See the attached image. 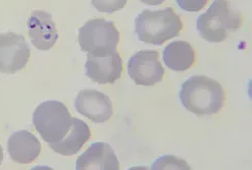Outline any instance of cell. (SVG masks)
I'll return each mask as SVG.
<instances>
[{"label": "cell", "mask_w": 252, "mask_h": 170, "mask_svg": "<svg viewBox=\"0 0 252 170\" xmlns=\"http://www.w3.org/2000/svg\"><path fill=\"white\" fill-rule=\"evenodd\" d=\"M180 100L196 116H211L223 107L226 93L221 85L205 76H193L181 87Z\"/></svg>", "instance_id": "6da1fadb"}, {"label": "cell", "mask_w": 252, "mask_h": 170, "mask_svg": "<svg viewBox=\"0 0 252 170\" xmlns=\"http://www.w3.org/2000/svg\"><path fill=\"white\" fill-rule=\"evenodd\" d=\"M182 29L183 24L172 7L143 10L135 20V33L145 44L160 46L165 41L178 37Z\"/></svg>", "instance_id": "7a4b0ae2"}, {"label": "cell", "mask_w": 252, "mask_h": 170, "mask_svg": "<svg viewBox=\"0 0 252 170\" xmlns=\"http://www.w3.org/2000/svg\"><path fill=\"white\" fill-rule=\"evenodd\" d=\"M242 17L228 0H214L212 5L196 22L200 36L211 43H220L228 38L229 31L240 29Z\"/></svg>", "instance_id": "3957f363"}, {"label": "cell", "mask_w": 252, "mask_h": 170, "mask_svg": "<svg viewBox=\"0 0 252 170\" xmlns=\"http://www.w3.org/2000/svg\"><path fill=\"white\" fill-rule=\"evenodd\" d=\"M33 123L46 143L63 140L72 127V115L67 107L59 101L42 102L34 111Z\"/></svg>", "instance_id": "277c9868"}, {"label": "cell", "mask_w": 252, "mask_h": 170, "mask_svg": "<svg viewBox=\"0 0 252 170\" xmlns=\"http://www.w3.org/2000/svg\"><path fill=\"white\" fill-rule=\"evenodd\" d=\"M120 33L114 22L94 19L79 29V44L82 51L94 55L117 51Z\"/></svg>", "instance_id": "5b68a950"}, {"label": "cell", "mask_w": 252, "mask_h": 170, "mask_svg": "<svg viewBox=\"0 0 252 170\" xmlns=\"http://www.w3.org/2000/svg\"><path fill=\"white\" fill-rule=\"evenodd\" d=\"M128 72L137 85L150 87L160 83L164 76V68L159 61V52L141 50L135 53L129 60Z\"/></svg>", "instance_id": "8992f818"}, {"label": "cell", "mask_w": 252, "mask_h": 170, "mask_svg": "<svg viewBox=\"0 0 252 170\" xmlns=\"http://www.w3.org/2000/svg\"><path fill=\"white\" fill-rule=\"evenodd\" d=\"M30 58V48L22 35L0 34V73L13 75L23 69Z\"/></svg>", "instance_id": "52a82bcc"}, {"label": "cell", "mask_w": 252, "mask_h": 170, "mask_svg": "<svg viewBox=\"0 0 252 170\" xmlns=\"http://www.w3.org/2000/svg\"><path fill=\"white\" fill-rule=\"evenodd\" d=\"M85 68L91 81L99 85L114 84L122 76L123 61L118 51L98 55L87 53Z\"/></svg>", "instance_id": "ba28073f"}, {"label": "cell", "mask_w": 252, "mask_h": 170, "mask_svg": "<svg viewBox=\"0 0 252 170\" xmlns=\"http://www.w3.org/2000/svg\"><path fill=\"white\" fill-rule=\"evenodd\" d=\"M75 108L81 115L94 123H104L113 116V103L109 97L96 90H83L75 100Z\"/></svg>", "instance_id": "9c48e42d"}, {"label": "cell", "mask_w": 252, "mask_h": 170, "mask_svg": "<svg viewBox=\"0 0 252 170\" xmlns=\"http://www.w3.org/2000/svg\"><path fill=\"white\" fill-rule=\"evenodd\" d=\"M27 27L31 42L37 49L46 51L57 43L59 33L49 12L44 10L32 12Z\"/></svg>", "instance_id": "30bf717a"}, {"label": "cell", "mask_w": 252, "mask_h": 170, "mask_svg": "<svg viewBox=\"0 0 252 170\" xmlns=\"http://www.w3.org/2000/svg\"><path fill=\"white\" fill-rule=\"evenodd\" d=\"M77 170H119L120 162L108 144L94 143L77 159Z\"/></svg>", "instance_id": "8fae6325"}, {"label": "cell", "mask_w": 252, "mask_h": 170, "mask_svg": "<svg viewBox=\"0 0 252 170\" xmlns=\"http://www.w3.org/2000/svg\"><path fill=\"white\" fill-rule=\"evenodd\" d=\"M7 151L10 158L20 164L35 161L41 153V143L31 132L25 130L13 133L7 141Z\"/></svg>", "instance_id": "7c38bea8"}, {"label": "cell", "mask_w": 252, "mask_h": 170, "mask_svg": "<svg viewBox=\"0 0 252 170\" xmlns=\"http://www.w3.org/2000/svg\"><path fill=\"white\" fill-rule=\"evenodd\" d=\"M90 137L89 126L83 120L72 117V127L66 136L58 143L48 145L55 153L63 156H72L82 149Z\"/></svg>", "instance_id": "4fadbf2b"}, {"label": "cell", "mask_w": 252, "mask_h": 170, "mask_svg": "<svg viewBox=\"0 0 252 170\" xmlns=\"http://www.w3.org/2000/svg\"><path fill=\"white\" fill-rule=\"evenodd\" d=\"M165 65L175 72H185L195 62V50L185 41H174L163 49Z\"/></svg>", "instance_id": "5bb4252c"}, {"label": "cell", "mask_w": 252, "mask_h": 170, "mask_svg": "<svg viewBox=\"0 0 252 170\" xmlns=\"http://www.w3.org/2000/svg\"><path fill=\"white\" fill-rule=\"evenodd\" d=\"M152 170L161 169H191V166L187 164L185 160H182L174 155H166L153 162L151 166Z\"/></svg>", "instance_id": "9a60e30c"}, {"label": "cell", "mask_w": 252, "mask_h": 170, "mask_svg": "<svg viewBox=\"0 0 252 170\" xmlns=\"http://www.w3.org/2000/svg\"><path fill=\"white\" fill-rule=\"evenodd\" d=\"M129 0H91L92 5L100 12L114 13L124 8Z\"/></svg>", "instance_id": "2e32d148"}, {"label": "cell", "mask_w": 252, "mask_h": 170, "mask_svg": "<svg viewBox=\"0 0 252 170\" xmlns=\"http://www.w3.org/2000/svg\"><path fill=\"white\" fill-rule=\"evenodd\" d=\"M208 0H176L181 9L189 12L199 11L206 5Z\"/></svg>", "instance_id": "e0dca14e"}, {"label": "cell", "mask_w": 252, "mask_h": 170, "mask_svg": "<svg viewBox=\"0 0 252 170\" xmlns=\"http://www.w3.org/2000/svg\"><path fill=\"white\" fill-rule=\"evenodd\" d=\"M142 3L147 4V5H152V6H157L162 4L165 0H140Z\"/></svg>", "instance_id": "ac0fdd59"}, {"label": "cell", "mask_w": 252, "mask_h": 170, "mask_svg": "<svg viewBox=\"0 0 252 170\" xmlns=\"http://www.w3.org/2000/svg\"><path fill=\"white\" fill-rule=\"evenodd\" d=\"M3 157H4L3 149H2L1 145H0V165H1V163H2V161H3Z\"/></svg>", "instance_id": "d6986e66"}]
</instances>
